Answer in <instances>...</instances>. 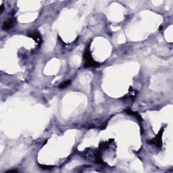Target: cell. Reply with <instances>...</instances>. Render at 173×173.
Returning <instances> with one entry per match:
<instances>
[{"label":"cell","mask_w":173,"mask_h":173,"mask_svg":"<svg viewBox=\"0 0 173 173\" xmlns=\"http://www.w3.org/2000/svg\"><path fill=\"white\" fill-rule=\"evenodd\" d=\"M125 112H126V113H127V114H130V115L134 116L135 117H136L138 119V120H141V117L140 115H139V114L137 113V112H132V110H125Z\"/></svg>","instance_id":"5b68a950"},{"label":"cell","mask_w":173,"mask_h":173,"mask_svg":"<svg viewBox=\"0 0 173 173\" xmlns=\"http://www.w3.org/2000/svg\"><path fill=\"white\" fill-rule=\"evenodd\" d=\"M27 35L29 37L32 38L33 39H34L37 44H39V45L41 44V35L39 34V32H37V31H36V32H32V33H28Z\"/></svg>","instance_id":"277c9868"},{"label":"cell","mask_w":173,"mask_h":173,"mask_svg":"<svg viewBox=\"0 0 173 173\" xmlns=\"http://www.w3.org/2000/svg\"><path fill=\"white\" fill-rule=\"evenodd\" d=\"M164 132V128H162L160 131H159L158 135H156V136L155 137L154 139H151V140H147V143L151 145H156L157 147L161 148L162 146V137Z\"/></svg>","instance_id":"7a4b0ae2"},{"label":"cell","mask_w":173,"mask_h":173,"mask_svg":"<svg viewBox=\"0 0 173 173\" xmlns=\"http://www.w3.org/2000/svg\"><path fill=\"white\" fill-rule=\"evenodd\" d=\"M85 60V68H89V67H98L100 66V64L98 62H95L92 58L91 53L89 49V46L87 47L85 49L84 55H83Z\"/></svg>","instance_id":"6da1fadb"},{"label":"cell","mask_w":173,"mask_h":173,"mask_svg":"<svg viewBox=\"0 0 173 173\" xmlns=\"http://www.w3.org/2000/svg\"><path fill=\"white\" fill-rule=\"evenodd\" d=\"M40 166H41V167H43V168H43V169H49V168H49V167H51L50 166H41L40 165Z\"/></svg>","instance_id":"52a82bcc"},{"label":"cell","mask_w":173,"mask_h":173,"mask_svg":"<svg viewBox=\"0 0 173 173\" xmlns=\"http://www.w3.org/2000/svg\"><path fill=\"white\" fill-rule=\"evenodd\" d=\"M70 83H71V80H66V81L62 83V84L60 85L59 88H60V89H64V88H66V87H68V85L70 84Z\"/></svg>","instance_id":"8992f818"},{"label":"cell","mask_w":173,"mask_h":173,"mask_svg":"<svg viewBox=\"0 0 173 173\" xmlns=\"http://www.w3.org/2000/svg\"><path fill=\"white\" fill-rule=\"evenodd\" d=\"M16 21L15 19L14 16H12V18L11 19H9L8 21H6L4 22L3 24V29L4 30H8L11 28H12L13 26L14 25V22Z\"/></svg>","instance_id":"3957f363"}]
</instances>
